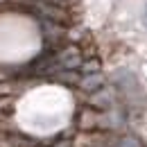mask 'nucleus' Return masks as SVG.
Listing matches in <instances>:
<instances>
[{"mask_svg": "<svg viewBox=\"0 0 147 147\" xmlns=\"http://www.w3.org/2000/svg\"><path fill=\"white\" fill-rule=\"evenodd\" d=\"M97 122H100V111L91 109L84 104V109L77 113V120H75V129L82 131V134H88V131H97Z\"/></svg>", "mask_w": 147, "mask_h": 147, "instance_id": "1", "label": "nucleus"}, {"mask_svg": "<svg viewBox=\"0 0 147 147\" xmlns=\"http://www.w3.org/2000/svg\"><path fill=\"white\" fill-rule=\"evenodd\" d=\"M79 91L84 93H95L100 91V88H104V75L102 73H93V75H82V79H79V86H77Z\"/></svg>", "mask_w": 147, "mask_h": 147, "instance_id": "2", "label": "nucleus"}, {"mask_svg": "<svg viewBox=\"0 0 147 147\" xmlns=\"http://www.w3.org/2000/svg\"><path fill=\"white\" fill-rule=\"evenodd\" d=\"M52 79H55L57 84H63V86H73V88H77V86H79V79H82V73H79V70H59Z\"/></svg>", "mask_w": 147, "mask_h": 147, "instance_id": "3", "label": "nucleus"}, {"mask_svg": "<svg viewBox=\"0 0 147 147\" xmlns=\"http://www.w3.org/2000/svg\"><path fill=\"white\" fill-rule=\"evenodd\" d=\"M36 2H43V5H52V7H59V9H66L70 11L79 5V0H36Z\"/></svg>", "mask_w": 147, "mask_h": 147, "instance_id": "4", "label": "nucleus"}]
</instances>
